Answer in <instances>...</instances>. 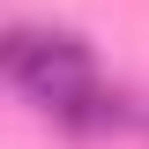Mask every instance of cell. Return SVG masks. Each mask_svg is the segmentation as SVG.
<instances>
[{
	"label": "cell",
	"instance_id": "7a4b0ae2",
	"mask_svg": "<svg viewBox=\"0 0 149 149\" xmlns=\"http://www.w3.org/2000/svg\"><path fill=\"white\" fill-rule=\"evenodd\" d=\"M52 119H60L67 134H112V127H127L134 112H127V97H119V90L90 82V90H82V97H67V104H60Z\"/></svg>",
	"mask_w": 149,
	"mask_h": 149
},
{
	"label": "cell",
	"instance_id": "6da1fadb",
	"mask_svg": "<svg viewBox=\"0 0 149 149\" xmlns=\"http://www.w3.org/2000/svg\"><path fill=\"white\" fill-rule=\"evenodd\" d=\"M8 82H15L30 104L60 112L67 97H82L97 82V60H90V45L74 30H22V52H15V67H8Z\"/></svg>",
	"mask_w": 149,
	"mask_h": 149
}]
</instances>
